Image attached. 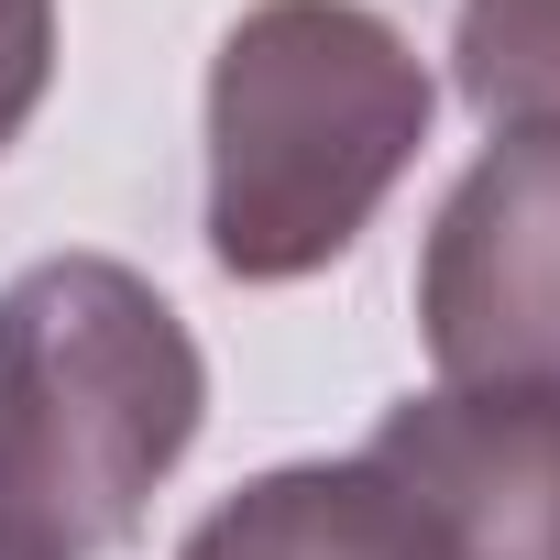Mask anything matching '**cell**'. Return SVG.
Returning a JSON list of instances; mask_svg holds the SVG:
<instances>
[{
    "mask_svg": "<svg viewBox=\"0 0 560 560\" xmlns=\"http://www.w3.org/2000/svg\"><path fill=\"white\" fill-rule=\"evenodd\" d=\"M440 110L429 56L374 0H253L209 56V264L298 287L341 264Z\"/></svg>",
    "mask_w": 560,
    "mask_h": 560,
    "instance_id": "cell-1",
    "label": "cell"
},
{
    "mask_svg": "<svg viewBox=\"0 0 560 560\" xmlns=\"http://www.w3.org/2000/svg\"><path fill=\"white\" fill-rule=\"evenodd\" d=\"M209 363L154 275L110 253H45L0 287V516L34 538L121 549L154 483L198 451Z\"/></svg>",
    "mask_w": 560,
    "mask_h": 560,
    "instance_id": "cell-2",
    "label": "cell"
},
{
    "mask_svg": "<svg viewBox=\"0 0 560 560\" xmlns=\"http://www.w3.org/2000/svg\"><path fill=\"white\" fill-rule=\"evenodd\" d=\"M418 330L451 396H560V132H494L429 220Z\"/></svg>",
    "mask_w": 560,
    "mask_h": 560,
    "instance_id": "cell-3",
    "label": "cell"
},
{
    "mask_svg": "<svg viewBox=\"0 0 560 560\" xmlns=\"http://www.w3.org/2000/svg\"><path fill=\"white\" fill-rule=\"evenodd\" d=\"M363 462L451 560H560V396H396Z\"/></svg>",
    "mask_w": 560,
    "mask_h": 560,
    "instance_id": "cell-4",
    "label": "cell"
},
{
    "mask_svg": "<svg viewBox=\"0 0 560 560\" xmlns=\"http://www.w3.org/2000/svg\"><path fill=\"white\" fill-rule=\"evenodd\" d=\"M176 560H451L440 527L352 451V462H275L220 494Z\"/></svg>",
    "mask_w": 560,
    "mask_h": 560,
    "instance_id": "cell-5",
    "label": "cell"
},
{
    "mask_svg": "<svg viewBox=\"0 0 560 560\" xmlns=\"http://www.w3.org/2000/svg\"><path fill=\"white\" fill-rule=\"evenodd\" d=\"M451 78L494 132H560V0H462Z\"/></svg>",
    "mask_w": 560,
    "mask_h": 560,
    "instance_id": "cell-6",
    "label": "cell"
},
{
    "mask_svg": "<svg viewBox=\"0 0 560 560\" xmlns=\"http://www.w3.org/2000/svg\"><path fill=\"white\" fill-rule=\"evenodd\" d=\"M56 78V0H0V143L45 110Z\"/></svg>",
    "mask_w": 560,
    "mask_h": 560,
    "instance_id": "cell-7",
    "label": "cell"
},
{
    "mask_svg": "<svg viewBox=\"0 0 560 560\" xmlns=\"http://www.w3.org/2000/svg\"><path fill=\"white\" fill-rule=\"evenodd\" d=\"M0 560H67V549H56V538H34L23 516H0Z\"/></svg>",
    "mask_w": 560,
    "mask_h": 560,
    "instance_id": "cell-8",
    "label": "cell"
}]
</instances>
